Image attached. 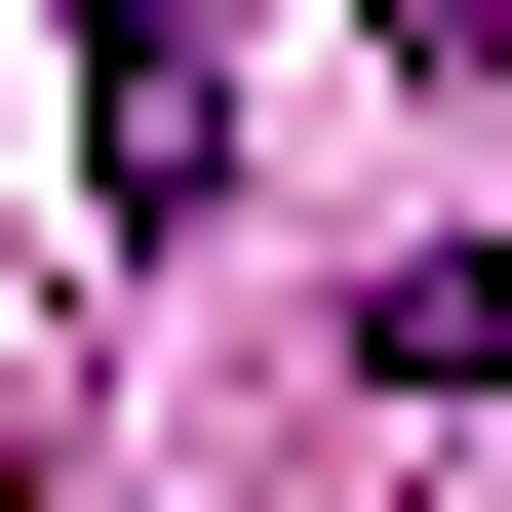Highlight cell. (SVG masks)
Here are the masks:
<instances>
[{
    "label": "cell",
    "mask_w": 512,
    "mask_h": 512,
    "mask_svg": "<svg viewBox=\"0 0 512 512\" xmlns=\"http://www.w3.org/2000/svg\"><path fill=\"white\" fill-rule=\"evenodd\" d=\"M355 394H512V197H473L434 276H394V316H355Z\"/></svg>",
    "instance_id": "7a4b0ae2"
},
{
    "label": "cell",
    "mask_w": 512,
    "mask_h": 512,
    "mask_svg": "<svg viewBox=\"0 0 512 512\" xmlns=\"http://www.w3.org/2000/svg\"><path fill=\"white\" fill-rule=\"evenodd\" d=\"M79 197H119V237H197V197H237V119H197V0H79Z\"/></svg>",
    "instance_id": "6da1fadb"
},
{
    "label": "cell",
    "mask_w": 512,
    "mask_h": 512,
    "mask_svg": "<svg viewBox=\"0 0 512 512\" xmlns=\"http://www.w3.org/2000/svg\"><path fill=\"white\" fill-rule=\"evenodd\" d=\"M394 40H473V0H394Z\"/></svg>",
    "instance_id": "3957f363"
}]
</instances>
